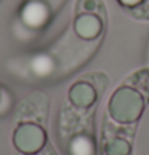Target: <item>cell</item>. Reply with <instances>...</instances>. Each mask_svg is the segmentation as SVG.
Instances as JSON below:
<instances>
[{"label":"cell","mask_w":149,"mask_h":155,"mask_svg":"<svg viewBox=\"0 0 149 155\" xmlns=\"http://www.w3.org/2000/svg\"><path fill=\"white\" fill-rule=\"evenodd\" d=\"M21 19L29 29H40L50 19V10L40 0H31L21 10Z\"/></svg>","instance_id":"obj_4"},{"label":"cell","mask_w":149,"mask_h":155,"mask_svg":"<svg viewBox=\"0 0 149 155\" xmlns=\"http://www.w3.org/2000/svg\"><path fill=\"white\" fill-rule=\"evenodd\" d=\"M120 3L124 5V7H127V8H131V7H135V5H138L141 0H119Z\"/></svg>","instance_id":"obj_13"},{"label":"cell","mask_w":149,"mask_h":155,"mask_svg":"<svg viewBox=\"0 0 149 155\" xmlns=\"http://www.w3.org/2000/svg\"><path fill=\"white\" fill-rule=\"evenodd\" d=\"M130 13L138 19H149V0H141L138 5L128 8Z\"/></svg>","instance_id":"obj_11"},{"label":"cell","mask_w":149,"mask_h":155,"mask_svg":"<svg viewBox=\"0 0 149 155\" xmlns=\"http://www.w3.org/2000/svg\"><path fill=\"white\" fill-rule=\"evenodd\" d=\"M76 13L77 15L93 13V15H100L101 18H106V8L103 0H79L76 5Z\"/></svg>","instance_id":"obj_9"},{"label":"cell","mask_w":149,"mask_h":155,"mask_svg":"<svg viewBox=\"0 0 149 155\" xmlns=\"http://www.w3.org/2000/svg\"><path fill=\"white\" fill-rule=\"evenodd\" d=\"M103 153L104 155H130L131 144L128 139L120 136H111L103 141Z\"/></svg>","instance_id":"obj_7"},{"label":"cell","mask_w":149,"mask_h":155,"mask_svg":"<svg viewBox=\"0 0 149 155\" xmlns=\"http://www.w3.org/2000/svg\"><path fill=\"white\" fill-rule=\"evenodd\" d=\"M13 144L21 153L36 155L42 152L45 144H47V133L39 123H19L13 133Z\"/></svg>","instance_id":"obj_2"},{"label":"cell","mask_w":149,"mask_h":155,"mask_svg":"<svg viewBox=\"0 0 149 155\" xmlns=\"http://www.w3.org/2000/svg\"><path fill=\"white\" fill-rule=\"evenodd\" d=\"M32 67H34V71H36L39 75H47V74L51 72V69H53V61H51L48 56L40 54V56H37V58L34 59Z\"/></svg>","instance_id":"obj_10"},{"label":"cell","mask_w":149,"mask_h":155,"mask_svg":"<svg viewBox=\"0 0 149 155\" xmlns=\"http://www.w3.org/2000/svg\"><path fill=\"white\" fill-rule=\"evenodd\" d=\"M69 150H71V155H93L95 144L88 136H77L72 139Z\"/></svg>","instance_id":"obj_8"},{"label":"cell","mask_w":149,"mask_h":155,"mask_svg":"<svg viewBox=\"0 0 149 155\" xmlns=\"http://www.w3.org/2000/svg\"><path fill=\"white\" fill-rule=\"evenodd\" d=\"M146 107L144 96L133 87H120L112 93L107 112L111 118L122 125H131L138 120Z\"/></svg>","instance_id":"obj_1"},{"label":"cell","mask_w":149,"mask_h":155,"mask_svg":"<svg viewBox=\"0 0 149 155\" xmlns=\"http://www.w3.org/2000/svg\"><path fill=\"white\" fill-rule=\"evenodd\" d=\"M0 101H2V91H0Z\"/></svg>","instance_id":"obj_14"},{"label":"cell","mask_w":149,"mask_h":155,"mask_svg":"<svg viewBox=\"0 0 149 155\" xmlns=\"http://www.w3.org/2000/svg\"><path fill=\"white\" fill-rule=\"evenodd\" d=\"M91 83H93V87L96 88V91H98V94H101L103 91L106 90V85H107V77L106 74L103 72H96V74H91Z\"/></svg>","instance_id":"obj_12"},{"label":"cell","mask_w":149,"mask_h":155,"mask_svg":"<svg viewBox=\"0 0 149 155\" xmlns=\"http://www.w3.org/2000/svg\"><path fill=\"white\" fill-rule=\"evenodd\" d=\"M98 91L88 80H79L69 88V101L79 109H88L98 99Z\"/></svg>","instance_id":"obj_5"},{"label":"cell","mask_w":149,"mask_h":155,"mask_svg":"<svg viewBox=\"0 0 149 155\" xmlns=\"http://www.w3.org/2000/svg\"><path fill=\"white\" fill-rule=\"evenodd\" d=\"M47 107H48L47 96L42 93H34L19 104L18 117L31 118V120H39V118L43 120L45 115H47Z\"/></svg>","instance_id":"obj_6"},{"label":"cell","mask_w":149,"mask_h":155,"mask_svg":"<svg viewBox=\"0 0 149 155\" xmlns=\"http://www.w3.org/2000/svg\"><path fill=\"white\" fill-rule=\"evenodd\" d=\"M104 29V18L93 13L77 15L74 19V31L83 40H95L101 35Z\"/></svg>","instance_id":"obj_3"}]
</instances>
